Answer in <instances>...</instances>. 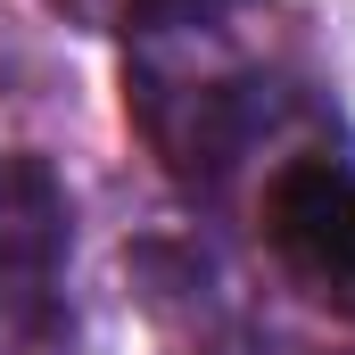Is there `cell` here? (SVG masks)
Masks as SVG:
<instances>
[{
	"mask_svg": "<svg viewBox=\"0 0 355 355\" xmlns=\"http://www.w3.org/2000/svg\"><path fill=\"white\" fill-rule=\"evenodd\" d=\"M265 248L306 297H322L331 314H355V166L289 157L265 182Z\"/></svg>",
	"mask_w": 355,
	"mask_h": 355,
	"instance_id": "6da1fadb",
	"label": "cell"
},
{
	"mask_svg": "<svg viewBox=\"0 0 355 355\" xmlns=\"http://www.w3.org/2000/svg\"><path fill=\"white\" fill-rule=\"evenodd\" d=\"M132 107H141V124H149V141L166 149V166L174 174H223L232 157H240V141H248V124H257V83L240 75V67H174L166 50L141 67V83H132Z\"/></svg>",
	"mask_w": 355,
	"mask_h": 355,
	"instance_id": "7a4b0ae2",
	"label": "cell"
},
{
	"mask_svg": "<svg viewBox=\"0 0 355 355\" xmlns=\"http://www.w3.org/2000/svg\"><path fill=\"white\" fill-rule=\"evenodd\" d=\"M67 257V190L33 157H0V306L33 314Z\"/></svg>",
	"mask_w": 355,
	"mask_h": 355,
	"instance_id": "3957f363",
	"label": "cell"
}]
</instances>
